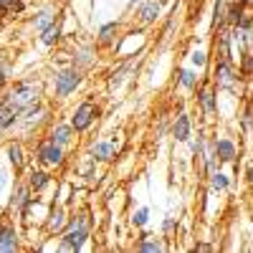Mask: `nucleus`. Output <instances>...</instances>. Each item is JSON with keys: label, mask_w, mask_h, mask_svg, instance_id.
<instances>
[{"label": "nucleus", "mask_w": 253, "mask_h": 253, "mask_svg": "<svg viewBox=\"0 0 253 253\" xmlns=\"http://www.w3.org/2000/svg\"><path fill=\"white\" fill-rule=\"evenodd\" d=\"M86 233H89V225H86V218H79L71 230L66 233V241H63V248H81L84 241H86Z\"/></svg>", "instance_id": "nucleus-1"}, {"label": "nucleus", "mask_w": 253, "mask_h": 253, "mask_svg": "<svg viewBox=\"0 0 253 253\" xmlns=\"http://www.w3.org/2000/svg\"><path fill=\"white\" fill-rule=\"evenodd\" d=\"M36 96H38V89L33 86V84H26V86H20L18 91H13V96L8 99L13 107L20 112V109H26V107H31V104L36 101Z\"/></svg>", "instance_id": "nucleus-2"}, {"label": "nucleus", "mask_w": 253, "mask_h": 253, "mask_svg": "<svg viewBox=\"0 0 253 253\" xmlns=\"http://www.w3.org/2000/svg\"><path fill=\"white\" fill-rule=\"evenodd\" d=\"M94 114H96L94 104H81V107L76 109V114H74V126L76 129H86V126L91 124V119H94Z\"/></svg>", "instance_id": "nucleus-3"}, {"label": "nucleus", "mask_w": 253, "mask_h": 253, "mask_svg": "<svg viewBox=\"0 0 253 253\" xmlns=\"http://www.w3.org/2000/svg\"><path fill=\"white\" fill-rule=\"evenodd\" d=\"M76 84H79V74H76V71H63V74L58 76L56 91H58L61 96H66L71 89H76Z\"/></svg>", "instance_id": "nucleus-4"}, {"label": "nucleus", "mask_w": 253, "mask_h": 253, "mask_svg": "<svg viewBox=\"0 0 253 253\" xmlns=\"http://www.w3.org/2000/svg\"><path fill=\"white\" fill-rule=\"evenodd\" d=\"M41 157H43L48 165H58V162H61V144H56V142L51 139L43 150H41Z\"/></svg>", "instance_id": "nucleus-5"}, {"label": "nucleus", "mask_w": 253, "mask_h": 253, "mask_svg": "<svg viewBox=\"0 0 253 253\" xmlns=\"http://www.w3.org/2000/svg\"><path fill=\"white\" fill-rule=\"evenodd\" d=\"M15 114H18V109L13 107L10 101H3V104H0V129H5L8 124H13Z\"/></svg>", "instance_id": "nucleus-6"}, {"label": "nucleus", "mask_w": 253, "mask_h": 253, "mask_svg": "<svg viewBox=\"0 0 253 253\" xmlns=\"http://www.w3.org/2000/svg\"><path fill=\"white\" fill-rule=\"evenodd\" d=\"M157 10H160V3H157V0H150V3H147V5L139 10V15H142L144 23H150V20L157 15Z\"/></svg>", "instance_id": "nucleus-7"}, {"label": "nucleus", "mask_w": 253, "mask_h": 253, "mask_svg": "<svg viewBox=\"0 0 253 253\" xmlns=\"http://www.w3.org/2000/svg\"><path fill=\"white\" fill-rule=\"evenodd\" d=\"M0 251H15V233L13 230H3V233H0Z\"/></svg>", "instance_id": "nucleus-8"}, {"label": "nucleus", "mask_w": 253, "mask_h": 253, "mask_svg": "<svg viewBox=\"0 0 253 253\" xmlns=\"http://www.w3.org/2000/svg\"><path fill=\"white\" fill-rule=\"evenodd\" d=\"M233 152H236V150H233V144H230V142H225V139L218 142V155H220L223 162H230V160H233Z\"/></svg>", "instance_id": "nucleus-9"}, {"label": "nucleus", "mask_w": 253, "mask_h": 253, "mask_svg": "<svg viewBox=\"0 0 253 253\" xmlns=\"http://www.w3.org/2000/svg\"><path fill=\"white\" fill-rule=\"evenodd\" d=\"M187 129H190L187 117L180 114V117H177V124H175V137H177V139H187Z\"/></svg>", "instance_id": "nucleus-10"}, {"label": "nucleus", "mask_w": 253, "mask_h": 253, "mask_svg": "<svg viewBox=\"0 0 253 253\" xmlns=\"http://www.w3.org/2000/svg\"><path fill=\"white\" fill-rule=\"evenodd\" d=\"M91 155L99 157V160H109L112 157V144H96L91 150Z\"/></svg>", "instance_id": "nucleus-11"}, {"label": "nucleus", "mask_w": 253, "mask_h": 253, "mask_svg": "<svg viewBox=\"0 0 253 253\" xmlns=\"http://www.w3.org/2000/svg\"><path fill=\"white\" fill-rule=\"evenodd\" d=\"M69 134H71L69 126H58V129L53 132V142H56V144H66V142H69Z\"/></svg>", "instance_id": "nucleus-12"}, {"label": "nucleus", "mask_w": 253, "mask_h": 253, "mask_svg": "<svg viewBox=\"0 0 253 253\" xmlns=\"http://www.w3.org/2000/svg\"><path fill=\"white\" fill-rule=\"evenodd\" d=\"M200 101H203V107H205L208 112H213V109H215V101H213V91H210V89H205V91L200 94Z\"/></svg>", "instance_id": "nucleus-13"}, {"label": "nucleus", "mask_w": 253, "mask_h": 253, "mask_svg": "<svg viewBox=\"0 0 253 253\" xmlns=\"http://www.w3.org/2000/svg\"><path fill=\"white\" fill-rule=\"evenodd\" d=\"M51 20H53V15H51L48 10H43V13H41V15L36 18V26H38L41 31H46V28H48V23H51Z\"/></svg>", "instance_id": "nucleus-14"}, {"label": "nucleus", "mask_w": 253, "mask_h": 253, "mask_svg": "<svg viewBox=\"0 0 253 253\" xmlns=\"http://www.w3.org/2000/svg\"><path fill=\"white\" fill-rule=\"evenodd\" d=\"M56 38H58V26H51L43 31V43H53Z\"/></svg>", "instance_id": "nucleus-15"}, {"label": "nucleus", "mask_w": 253, "mask_h": 253, "mask_svg": "<svg viewBox=\"0 0 253 253\" xmlns=\"http://www.w3.org/2000/svg\"><path fill=\"white\" fill-rule=\"evenodd\" d=\"M31 185H33L36 190H41V187L46 185V175H43V172H36V175H33V180H31Z\"/></svg>", "instance_id": "nucleus-16"}, {"label": "nucleus", "mask_w": 253, "mask_h": 253, "mask_svg": "<svg viewBox=\"0 0 253 253\" xmlns=\"http://www.w3.org/2000/svg\"><path fill=\"white\" fill-rule=\"evenodd\" d=\"M8 155H10L13 165H20V162H23V160H20V147H10V150H8Z\"/></svg>", "instance_id": "nucleus-17"}, {"label": "nucleus", "mask_w": 253, "mask_h": 253, "mask_svg": "<svg viewBox=\"0 0 253 253\" xmlns=\"http://www.w3.org/2000/svg\"><path fill=\"white\" fill-rule=\"evenodd\" d=\"M228 185V180H225V175H213V187H218V190H223Z\"/></svg>", "instance_id": "nucleus-18"}, {"label": "nucleus", "mask_w": 253, "mask_h": 253, "mask_svg": "<svg viewBox=\"0 0 253 253\" xmlns=\"http://www.w3.org/2000/svg\"><path fill=\"white\" fill-rule=\"evenodd\" d=\"M180 76H182V84H185V86H193V84H195V76H193V71H182Z\"/></svg>", "instance_id": "nucleus-19"}, {"label": "nucleus", "mask_w": 253, "mask_h": 253, "mask_svg": "<svg viewBox=\"0 0 253 253\" xmlns=\"http://www.w3.org/2000/svg\"><path fill=\"white\" fill-rule=\"evenodd\" d=\"M134 223H137V225H144V223H147V208H142L139 213L134 215Z\"/></svg>", "instance_id": "nucleus-20"}, {"label": "nucleus", "mask_w": 253, "mask_h": 253, "mask_svg": "<svg viewBox=\"0 0 253 253\" xmlns=\"http://www.w3.org/2000/svg\"><path fill=\"white\" fill-rule=\"evenodd\" d=\"M61 225H63V215H61V213H56V215H53V220H51V228H53V230H58Z\"/></svg>", "instance_id": "nucleus-21"}, {"label": "nucleus", "mask_w": 253, "mask_h": 253, "mask_svg": "<svg viewBox=\"0 0 253 253\" xmlns=\"http://www.w3.org/2000/svg\"><path fill=\"white\" fill-rule=\"evenodd\" d=\"M0 8H20L18 0H0Z\"/></svg>", "instance_id": "nucleus-22"}, {"label": "nucleus", "mask_w": 253, "mask_h": 253, "mask_svg": "<svg viewBox=\"0 0 253 253\" xmlns=\"http://www.w3.org/2000/svg\"><path fill=\"white\" fill-rule=\"evenodd\" d=\"M193 63H195V66H203V63H205V53H195L193 56Z\"/></svg>", "instance_id": "nucleus-23"}, {"label": "nucleus", "mask_w": 253, "mask_h": 253, "mask_svg": "<svg viewBox=\"0 0 253 253\" xmlns=\"http://www.w3.org/2000/svg\"><path fill=\"white\" fill-rule=\"evenodd\" d=\"M142 251H160V246H155V243H142Z\"/></svg>", "instance_id": "nucleus-24"}, {"label": "nucleus", "mask_w": 253, "mask_h": 253, "mask_svg": "<svg viewBox=\"0 0 253 253\" xmlns=\"http://www.w3.org/2000/svg\"><path fill=\"white\" fill-rule=\"evenodd\" d=\"M112 31H114V26H107V28L101 31V38H109V33H112Z\"/></svg>", "instance_id": "nucleus-25"}, {"label": "nucleus", "mask_w": 253, "mask_h": 253, "mask_svg": "<svg viewBox=\"0 0 253 253\" xmlns=\"http://www.w3.org/2000/svg\"><path fill=\"white\" fill-rule=\"evenodd\" d=\"M3 187H5V175H0V193H3Z\"/></svg>", "instance_id": "nucleus-26"}, {"label": "nucleus", "mask_w": 253, "mask_h": 253, "mask_svg": "<svg viewBox=\"0 0 253 253\" xmlns=\"http://www.w3.org/2000/svg\"><path fill=\"white\" fill-rule=\"evenodd\" d=\"M243 3H251V0H243Z\"/></svg>", "instance_id": "nucleus-27"}]
</instances>
